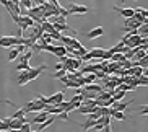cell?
<instances>
[{
  "mask_svg": "<svg viewBox=\"0 0 148 132\" xmlns=\"http://www.w3.org/2000/svg\"><path fill=\"white\" fill-rule=\"evenodd\" d=\"M103 33H104V28L103 26H98V28H95V30H91L90 33H88V38L90 39H96V38H99V36H103Z\"/></svg>",
  "mask_w": 148,
  "mask_h": 132,
  "instance_id": "12",
  "label": "cell"
},
{
  "mask_svg": "<svg viewBox=\"0 0 148 132\" xmlns=\"http://www.w3.org/2000/svg\"><path fill=\"white\" fill-rule=\"evenodd\" d=\"M12 119H23V118H26V114H25V111L21 109V108H18L16 113H13V116H10Z\"/></svg>",
  "mask_w": 148,
  "mask_h": 132,
  "instance_id": "20",
  "label": "cell"
},
{
  "mask_svg": "<svg viewBox=\"0 0 148 132\" xmlns=\"http://www.w3.org/2000/svg\"><path fill=\"white\" fill-rule=\"evenodd\" d=\"M62 101H64V91H57L56 95L47 98V104H51V106H59Z\"/></svg>",
  "mask_w": 148,
  "mask_h": 132,
  "instance_id": "5",
  "label": "cell"
},
{
  "mask_svg": "<svg viewBox=\"0 0 148 132\" xmlns=\"http://www.w3.org/2000/svg\"><path fill=\"white\" fill-rule=\"evenodd\" d=\"M54 56H59V57H64V56H67V49L65 46H62V44H56L54 46Z\"/></svg>",
  "mask_w": 148,
  "mask_h": 132,
  "instance_id": "13",
  "label": "cell"
},
{
  "mask_svg": "<svg viewBox=\"0 0 148 132\" xmlns=\"http://www.w3.org/2000/svg\"><path fill=\"white\" fill-rule=\"evenodd\" d=\"M16 69H18L20 72H28V70L31 69V67H29V64L26 62V64H18V65H16Z\"/></svg>",
  "mask_w": 148,
  "mask_h": 132,
  "instance_id": "22",
  "label": "cell"
},
{
  "mask_svg": "<svg viewBox=\"0 0 148 132\" xmlns=\"http://www.w3.org/2000/svg\"><path fill=\"white\" fill-rule=\"evenodd\" d=\"M57 119H60V121H65V122H69V121H70L69 113H65V111H64V113H60V114L57 116Z\"/></svg>",
  "mask_w": 148,
  "mask_h": 132,
  "instance_id": "24",
  "label": "cell"
},
{
  "mask_svg": "<svg viewBox=\"0 0 148 132\" xmlns=\"http://www.w3.org/2000/svg\"><path fill=\"white\" fill-rule=\"evenodd\" d=\"M109 116L114 119H117V121H127L125 114L124 113H121V111H114V109H109Z\"/></svg>",
  "mask_w": 148,
  "mask_h": 132,
  "instance_id": "14",
  "label": "cell"
},
{
  "mask_svg": "<svg viewBox=\"0 0 148 132\" xmlns=\"http://www.w3.org/2000/svg\"><path fill=\"white\" fill-rule=\"evenodd\" d=\"M67 10V13L69 15H83L88 12V7H85V5H78V3H72Z\"/></svg>",
  "mask_w": 148,
  "mask_h": 132,
  "instance_id": "3",
  "label": "cell"
},
{
  "mask_svg": "<svg viewBox=\"0 0 148 132\" xmlns=\"http://www.w3.org/2000/svg\"><path fill=\"white\" fill-rule=\"evenodd\" d=\"M46 67H47V64H42V65H39V67H31L29 70H28V78H29V82L38 78V77L46 70Z\"/></svg>",
  "mask_w": 148,
  "mask_h": 132,
  "instance_id": "4",
  "label": "cell"
},
{
  "mask_svg": "<svg viewBox=\"0 0 148 132\" xmlns=\"http://www.w3.org/2000/svg\"><path fill=\"white\" fill-rule=\"evenodd\" d=\"M96 122H99V124H103L104 127H108V126H111V116H101Z\"/></svg>",
  "mask_w": 148,
  "mask_h": 132,
  "instance_id": "18",
  "label": "cell"
},
{
  "mask_svg": "<svg viewBox=\"0 0 148 132\" xmlns=\"http://www.w3.org/2000/svg\"><path fill=\"white\" fill-rule=\"evenodd\" d=\"M137 80H138V85H143V87H145V85H148V77H145V75L138 77Z\"/></svg>",
  "mask_w": 148,
  "mask_h": 132,
  "instance_id": "25",
  "label": "cell"
},
{
  "mask_svg": "<svg viewBox=\"0 0 148 132\" xmlns=\"http://www.w3.org/2000/svg\"><path fill=\"white\" fill-rule=\"evenodd\" d=\"M114 10L117 12L121 16H124V20H127V18H132L134 16V8H121V7H114Z\"/></svg>",
  "mask_w": 148,
  "mask_h": 132,
  "instance_id": "7",
  "label": "cell"
},
{
  "mask_svg": "<svg viewBox=\"0 0 148 132\" xmlns=\"http://www.w3.org/2000/svg\"><path fill=\"white\" fill-rule=\"evenodd\" d=\"M44 103L42 101H39V100H34V101H29V103H26V104L23 106L21 109L25 111V114H28V113H31V111H44Z\"/></svg>",
  "mask_w": 148,
  "mask_h": 132,
  "instance_id": "1",
  "label": "cell"
},
{
  "mask_svg": "<svg viewBox=\"0 0 148 132\" xmlns=\"http://www.w3.org/2000/svg\"><path fill=\"white\" fill-rule=\"evenodd\" d=\"M28 82H29V78H28V72H20V75H18V85L23 87V85H26Z\"/></svg>",
  "mask_w": 148,
  "mask_h": 132,
  "instance_id": "16",
  "label": "cell"
},
{
  "mask_svg": "<svg viewBox=\"0 0 148 132\" xmlns=\"http://www.w3.org/2000/svg\"><path fill=\"white\" fill-rule=\"evenodd\" d=\"M82 91L83 93H91V95H98L99 91H103V88H101V85L96 82V83H91V85H85Z\"/></svg>",
  "mask_w": 148,
  "mask_h": 132,
  "instance_id": "6",
  "label": "cell"
},
{
  "mask_svg": "<svg viewBox=\"0 0 148 132\" xmlns=\"http://www.w3.org/2000/svg\"><path fill=\"white\" fill-rule=\"evenodd\" d=\"M67 75V72L65 70H56L52 74V78H57V80H60V78H64V77H65Z\"/></svg>",
  "mask_w": 148,
  "mask_h": 132,
  "instance_id": "21",
  "label": "cell"
},
{
  "mask_svg": "<svg viewBox=\"0 0 148 132\" xmlns=\"http://www.w3.org/2000/svg\"><path fill=\"white\" fill-rule=\"evenodd\" d=\"M103 129H104V126L99 124V122H96L95 126H93V131H103Z\"/></svg>",
  "mask_w": 148,
  "mask_h": 132,
  "instance_id": "27",
  "label": "cell"
},
{
  "mask_svg": "<svg viewBox=\"0 0 148 132\" xmlns=\"http://www.w3.org/2000/svg\"><path fill=\"white\" fill-rule=\"evenodd\" d=\"M103 131H104V132H111V126H108V127H104Z\"/></svg>",
  "mask_w": 148,
  "mask_h": 132,
  "instance_id": "29",
  "label": "cell"
},
{
  "mask_svg": "<svg viewBox=\"0 0 148 132\" xmlns=\"http://www.w3.org/2000/svg\"><path fill=\"white\" fill-rule=\"evenodd\" d=\"M57 121V116H49L47 119H46V121H44L42 124H39V126H38V132H42L44 129H47L49 126H52L54 122H56Z\"/></svg>",
  "mask_w": 148,
  "mask_h": 132,
  "instance_id": "9",
  "label": "cell"
},
{
  "mask_svg": "<svg viewBox=\"0 0 148 132\" xmlns=\"http://www.w3.org/2000/svg\"><path fill=\"white\" fill-rule=\"evenodd\" d=\"M33 56H34V54H33V51H31V49H28V51H25L23 54H20V56H18L16 60H18V64H26V62L33 57Z\"/></svg>",
  "mask_w": 148,
  "mask_h": 132,
  "instance_id": "11",
  "label": "cell"
},
{
  "mask_svg": "<svg viewBox=\"0 0 148 132\" xmlns=\"http://www.w3.org/2000/svg\"><path fill=\"white\" fill-rule=\"evenodd\" d=\"M49 116H51V114H47L46 111H41V113H38V116H36L33 121H29V124H38V126H39V124H42Z\"/></svg>",
  "mask_w": 148,
  "mask_h": 132,
  "instance_id": "10",
  "label": "cell"
},
{
  "mask_svg": "<svg viewBox=\"0 0 148 132\" xmlns=\"http://www.w3.org/2000/svg\"><path fill=\"white\" fill-rule=\"evenodd\" d=\"M95 124H96V121H93V119L90 118V116H88V118H86V121H85V122L82 124L83 132H88L90 129H93V126H95Z\"/></svg>",
  "mask_w": 148,
  "mask_h": 132,
  "instance_id": "15",
  "label": "cell"
},
{
  "mask_svg": "<svg viewBox=\"0 0 148 132\" xmlns=\"http://www.w3.org/2000/svg\"><path fill=\"white\" fill-rule=\"evenodd\" d=\"M56 69H57V70H64V65L59 62V64H56Z\"/></svg>",
  "mask_w": 148,
  "mask_h": 132,
  "instance_id": "28",
  "label": "cell"
},
{
  "mask_svg": "<svg viewBox=\"0 0 148 132\" xmlns=\"http://www.w3.org/2000/svg\"><path fill=\"white\" fill-rule=\"evenodd\" d=\"M0 132H2V131H0Z\"/></svg>",
  "mask_w": 148,
  "mask_h": 132,
  "instance_id": "31",
  "label": "cell"
},
{
  "mask_svg": "<svg viewBox=\"0 0 148 132\" xmlns=\"http://www.w3.org/2000/svg\"><path fill=\"white\" fill-rule=\"evenodd\" d=\"M0 131H2V119H0Z\"/></svg>",
  "mask_w": 148,
  "mask_h": 132,
  "instance_id": "30",
  "label": "cell"
},
{
  "mask_svg": "<svg viewBox=\"0 0 148 132\" xmlns=\"http://www.w3.org/2000/svg\"><path fill=\"white\" fill-rule=\"evenodd\" d=\"M18 56H20V52L16 51V47H12V51H10V54H8V60H10V62L16 60Z\"/></svg>",
  "mask_w": 148,
  "mask_h": 132,
  "instance_id": "19",
  "label": "cell"
},
{
  "mask_svg": "<svg viewBox=\"0 0 148 132\" xmlns=\"http://www.w3.org/2000/svg\"><path fill=\"white\" fill-rule=\"evenodd\" d=\"M129 104H132V101H114L112 106H111V109L124 113V111L127 109V106H129Z\"/></svg>",
  "mask_w": 148,
  "mask_h": 132,
  "instance_id": "8",
  "label": "cell"
},
{
  "mask_svg": "<svg viewBox=\"0 0 148 132\" xmlns=\"http://www.w3.org/2000/svg\"><path fill=\"white\" fill-rule=\"evenodd\" d=\"M18 44L16 36H2L0 38V47H15Z\"/></svg>",
  "mask_w": 148,
  "mask_h": 132,
  "instance_id": "2",
  "label": "cell"
},
{
  "mask_svg": "<svg viewBox=\"0 0 148 132\" xmlns=\"http://www.w3.org/2000/svg\"><path fill=\"white\" fill-rule=\"evenodd\" d=\"M18 3H20V7H25L26 10H31L33 7H36L34 2H31V0H20Z\"/></svg>",
  "mask_w": 148,
  "mask_h": 132,
  "instance_id": "17",
  "label": "cell"
},
{
  "mask_svg": "<svg viewBox=\"0 0 148 132\" xmlns=\"http://www.w3.org/2000/svg\"><path fill=\"white\" fill-rule=\"evenodd\" d=\"M18 132H33V131H31V124L29 122H25L21 127L18 129Z\"/></svg>",
  "mask_w": 148,
  "mask_h": 132,
  "instance_id": "23",
  "label": "cell"
},
{
  "mask_svg": "<svg viewBox=\"0 0 148 132\" xmlns=\"http://www.w3.org/2000/svg\"><path fill=\"white\" fill-rule=\"evenodd\" d=\"M140 108H142V109H140V114H142V116H147V114H148V106L143 104V106H140Z\"/></svg>",
  "mask_w": 148,
  "mask_h": 132,
  "instance_id": "26",
  "label": "cell"
}]
</instances>
